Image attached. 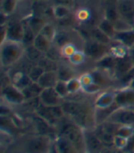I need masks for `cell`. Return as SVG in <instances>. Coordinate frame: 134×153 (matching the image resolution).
<instances>
[{"instance_id": "1", "label": "cell", "mask_w": 134, "mask_h": 153, "mask_svg": "<svg viewBox=\"0 0 134 153\" xmlns=\"http://www.w3.org/2000/svg\"><path fill=\"white\" fill-rule=\"evenodd\" d=\"M64 116L72 119L79 127L84 129H91L96 128L95 109L84 103L80 102H63L61 105Z\"/></svg>"}, {"instance_id": "33", "label": "cell", "mask_w": 134, "mask_h": 153, "mask_svg": "<svg viewBox=\"0 0 134 153\" xmlns=\"http://www.w3.org/2000/svg\"><path fill=\"white\" fill-rule=\"evenodd\" d=\"M87 56L86 54L85 53L84 51H81V50H77L72 56L68 59L69 62L71 63V65L73 66H79L83 64L86 60Z\"/></svg>"}, {"instance_id": "15", "label": "cell", "mask_w": 134, "mask_h": 153, "mask_svg": "<svg viewBox=\"0 0 134 153\" xmlns=\"http://www.w3.org/2000/svg\"><path fill=\"white\" fill-rule=\"evenodd\" d=\"M116 92L112 91H104L98 94L95 101H94V106L95 108H106L109 107L115 104Z\"/></svg>"}, {"instance_id": "19", "label": "cell", "mask_w": 134, "mask_h": 153, "mask_svg": "<svg viewBox=\"0 0 134 153\" xmlns=\"http://www.w3.org/2000/svg\"><path fill=\"white\" fill-rule=\"evenodd\" d=\"M95 62L98 69H101V70L105 72H111L113 74L117 64V58L113 56L112 54L109 53L108 55H106V56H104L103 58Z\"/></svg>"}, {"instance_id": "30", "label": "cell", "mask_w": 134, "mask_h": 153, "mask_svg": "<svg viewBox=\"0 0 134 153\" xmlns=\"http://www.w3.org/2000/svg\"><path fill=\"white\" fill-rule=\"evenodd\" d=\"M91 39L98 41V42H100L102 44L105 45H109L111 42V39L109 37L106 36L105 33H103L98 27H97L96 29H94L91 32Z\"/></svg>"}, {"instance_id": "39", "label": "cell", "mask_w": 134, "mask_h": 153, "mask_svg": "<svg viewBox=\"0 0 134 153\" xmlns=\"http://www.w3.org/2000/svg\"><path fill=\"white\" fill-rule=\"evenodd\" d=\"M120 137H123L127 140L130 138L134 135V128L130 125H124V126H119L117 131V134Z\"/></svg>"}, {"instance_id": "23", "label": "cell", "mask_w": 134, "mask_h": 153, "mask_svg": "<svg viewBox=\"0 0 134 153\" xmlns=\"http://www.w3.org/2000/svg\"><path fill=\"white\" fill-rule=\"evenodd\" d=\"M31 82L32 81L29 77L28 74H25L23 72L16 73L12 78V83L15 85L17 87H19L20 90H23L26 87H28Z\"/></svg>"}, {"instance_id": "43", "label": "cell", "mask_w": 134, "mask_h": 153, "mask_svg": "<svg viewBox=\"0 0 134 153\" xmlns=\"http://www.w3.org/2000/svg\"><path fill=\"white\" fill-rule=\"evenodd\" d=\"M101 86L98 85V83L96 82H93L89 85H86L85 87H83L82 91L84 93H86V94H89V95H94V94H98L100 91H101Z\"/></svg>"}, {"instance_id": "40", "label": "cell", "mask_w": 134, "mask_h": 153, "mask_svg": "<svg viewBox=\"0 0 134 153\" xmlns=\"http://www.w3.org/2000/svg\"><path fill=\"white\" fill-rule=\"evenodd\" d=\"M53 88H54V90L56 91V93L59 94L60 97H62V98H65L66 96L70 95L69 91H68V88H67V83H66V82L58 81L57 83L55 85V86L53 87Z\"/></svg>"}, {"instance_id": "37", "label": "cell", "mask_w": 134, "mask_h": 153, "mask_svg": "<svg viewBox=\"0 0 134 153\" xmlns=\"http://www.w3.org/2000/svg\"><path fill=\"white\" fill-rule=\"evenodd\" d=\"M77 50L78 49L76 48L74 43L71 42V41L70 42H66L65 44L60 47V52H61L62 57L66 58V59H69Z\"/></svg>"}, {"instance_id": "3", "label": "cell", "mask_w": 134, "mask_h": 153, "mask_svg": "<svg viewBox=\"0 0 134 153\" xmlns=\"http://www.w3.org/2000/svg\"><path fill=\"white\" fill-rule=\"evenodd\" d=\"M26 47L22 42L6 39L0 46V62L3 68H9L19 62L24 56Z\"/></svg>"}, {"instance_id": "16", "label": "cell", "mask_w": 134, "mask_h": 153, "mask_svg": "<svg viewBox=\"0 0 134 153\" xmlns=\"http://www.w3.org/2000/svg\"><path fill=\"white\" fill-rule=\"evenodd\" d=\"M133 67H134V64L131 62L130 58L129 57V55L123 58H118L117 59V64L115 67L113 75L117 79H119L122 76H124L126 74H128Z\"/></svg>"}, {"instance_id": "13", "label": "cell", "mask_w": 134, "mask_h": 153, "mask_svg": "<svg viewBox=\"0 0 134 153\" xmlns=\"http://www.w3.org/2000/svg\"><path fill=\"white\" fill-rule=\"evenodd\" d=\"M42 105L46 106H56L62 105V97L56 93L54 88H45L38 97Z\"/></svg>"}, {"instance_id": "12", "label": "cell", "mask_w": 134, "mask_h": 153, "mask_svg": "<svg viewBox=\"0 0 134 153\" xmlns=\"http://www.w3.org/2000/svg\"><path fill=\"white\" fill-rule=\"evenodd\" d=\"M23 34H24V24L22 22L11 21L6 24V39L22 42Z\"/></svg>"}, {"instance_id": "18", "label": "cell", "mask_w": 134, "mask_h": 153, "mask_svg": "<svg viewBox=\"0 0 134 153\" xmlns=\"http://www.w3.org/2000/svg\"><path fill=\"white\" fill-rule=\"evenodd\" d=\"M58 76L56 71H47L42 75L38 81V83L43 89L45 88H53L58 82Z\"/></svg>"}, {"instance_id": "5", "label": "cell", "mask_w": 134, "mask_h": 153, "mask_svg": "<svg viewBox=\"0 0 134 153\" xmlns=\"http://www.w3.org/2000/svg\"><path fill=\"white\" fill-rule=\"evenodd\" d=\"M36 114L53 128L58 126L59 122L65 117L61 105L46 106L41 103L36 108Z\"/></svg>"}, {"instance_id": "8", "label": "cell", "mask_w": 134, "mask_h": 153, "mask_svg": "<svg viewBox=\"0 0 134 153\" xmlns=\"http://www.w3.org/2000/svg\"><path fill=\"white\" fill-rule=\"evenodd\" d=\"M106 121L116 124L118 126H124V125L134 126V110L131 108L118 107Z\"/></svg>"}, {"instance_id": "21", "label": "cell", "mask_w": 134, "mask_h": 153, "mask_svg": "<svg viewBox=\"0 0 134 153\" xmlns=\"http://www.w3.org/2000/svg\"><path fill=\"white\" fill-rule=\"evenodd\" d=\"M54 144L59 153H78L74 145L63 137L57 136L54 140Z\"/></svg>"}, {"instance_id": "28", "label": "cell", "mask_w": 134, "mask_h": 153, "mask_svg": "<svg viewBox=\"0 0 134 153\" xmlns=\"http://www.w3.org/2000/svg\"><path fill=\"white\" fill-rule=\"evenodd\" d=\"M39 33H41L42 35H43L45 38H47L49 40H51V42H54V40L57 37V30L55 29V27L53 26L52 24L51 23H48L46 22L43 27H42L41 31H39Z\"/></svg>"}, {"instance_id": "34", "label": "cell", "mask_w": 134, "mask_h": 153, "mask_svg": "<svg viewBox=\"0 0 134 153\" xmlns=\"http://www.w3.org/2000/svg\"><path fill=\"white\" fill-rule=\"evenodd\" d=\"M17 7V0H2L1 10L3 16H9Z\"/></svg>"}, {"instance_id": "48", "label": "cell", "mask_w": 134, "mask_h": 153, "mask_svg": "<svg viewBox=\"0 0 134 153\" xmlns=\"http://www.w3.org/2000/svg\"><path fill=\"white\" fill-rule=\"evenodd\" d=\"M129 57L130 58V60H131V62H133V64H134V45L131 47V48H130L129 49Z\"/></svg>"}, {"instance_id": "50", "label": "cell", "mask_w": 134, "mask_h": 153, "mask_svg": "<svg viewBox=\"0 0 134 153\" xmlns=\"http://www.w3.org/2000/svg\"><path fill=\"white\" fill-rule=\"evenodd\" d=\"M100 153H115L112 149H109V147H105Z\"/></svg>"}, {"instance_id": "38", "label": "cell", "mask_w": 134, "mask_h": 153, "mask_svg": "<svg viewBox=\"0 0 134 153\" xmlns=\"http://www.w3.org/2000/svg\"><path fill=\"white\" fill-rule=\"evenodd\" d=\"M44 72H45L44 69L41 65H39L37 63L36 65H34L33 67L31 68V70L28 73V75L32 82H38V81L39 80V78L42 77V75L44 74Z\"/></svg>"}, {"instance_id": "14", "label": "cell", "mask_w": 134, "mask_h": 153, "mask_svg": "<svg viewBox=\"0 0 134 153\" xmlns=\"http://www.w3.org/2000/svg\"><path fill=\"white\" fill-rule=\"evenodd\" d=\"M113 40L128 49L131 48L134 45V27L116 31Z\"/></svg>"}, {"instance_id": "47", "label": "cell", "mask_w": 134, "mask_h": 153, "mask_svg": "<svg viewBox=\"0 0 134 153\" xmlns=\"http://www.w3.org/2000/svg\"><path fill=\"white\" fill-rule=\"evenodd\" d=\"M53 1H54V5H64V6H68L71 0H53ZM54 5H53V6H54Z\"/></svg>"}, {"instance_id": "29", "label": "cell", "mask_w": 134, "mask_h": 153, "mask_svg": "<svg viewBox=\"0 0 134 153\" xmlns=\"http://www.w3.org/2000/svg\"><path fill=\"white\" fill-rule=\"evenodd\" d=\"M36 33L31 29V27L27 25L24 24V34H23V39H22V43L23 45L27 48L33 45L34 39L36 37Z\"/></svg>"}, {"instance_id": "45", "label": "cell", "mask_w": 134, "mask_h": 153, "mask_svg": "<svg viewBox=\"0 0 134 153\" xmlns=\"http://www.w3.org/2000/svg\"><path fill=\"white\" fill-rule=\"evenodd\" d=\"M79 79H80V82L82 83V86L85 87L86 85H89L91 83L95 82H94V78H93V75L91 73H85L83 74H81L79 76Z\"/></svg>"}, {"instance_id": "24", "label": "cell", "mask_w": 134, "mask_h": 153, "mask_svg": "<svg viewBox=\"0 0 134 153\" xmlns=\"http://www.w3.org/2000/svg\"><path fill=\"white\" fill-rule=\"evenodd\" d=\"M42 90H43V88L39 85L38 82H32L28 87L23 89L22 92L24 94L26 100H32V99H35L37 97H39L41 93L42 92Z\"/></svg>"}, {"instance_id": "22", "label": "cell", "mask_w": 134, "mask_h": 153, "mask_svg": "<svg viewBox=\"0 0 134 153\" xmlns=\"http://www.w3.org/2000/svg\"><path fill=\"white\" fill-rule=\"evenodd\" d=\"M52 44H53V42H51V40H49L47 38H45L41 33H38L35 37V39H34L33 47L35 49H37L41 53L45 55L50 51Z\"/></svg>"}, {"instance_id": "17", "label": "cell", "mask_w": 134, "mask_h": 153, "mask_svg": "<svg viewBox=\"0 0 134 153\" xmlns=\"http://www.w3.org/2000/svg\"><path fill=\"white\" fill-rule=\"evenodd\" d=\"M118 106L114 104L113 105L106 108H95V121H96V127L98 125L106 122L109 119V117L112 115L115 110H117Z\"/></svg>"}, {"instance_id": "41", "label": "cell", "mask_w": 134, "mask_h": 153, "mask_svg": "<svg viewBox=\"0 0 134 153\" xmlns=\"http://www.w3.org/2000/svg\"><path fill=\"white\" fill-rule=\"evenodd\" d=\"M128 143V140L118 135H115L113 140V147L118 150H124Z\"/></svg>"}, {"instance_id": "10", "label": "cell", "mask_w": 134, "mask_h": 153, "mask_svg": "<svg viewBox=\"0 0 134 153\" xmlns=\"http://www.w3.org/2000/svg\"><path fill=\"white\" fill-rule=\"evenodd\" d=\"M86 153H100L105 148L95 130L84 129Z\"/></svg>"}, {"instance_id": "11", "label": "cell", "mask_w": 134, "mask_h": 153, "mask_svg": "<svg viewBox=\"0 0 134 153\" xmlns=\"http://www.w3.org/2000/svg\"><path fill=\"white\" fill-rule=\"evenodd\" d=\"M115 104L120 108L134 106V91L129 87H122L116 92Z\"/></svg>"}, {"instance_id": "6", "label": "cell", "mask_w": 134, "mask_h": 153, "mask_svg": "<svg viewBox=\"0 0 134 153\" xmlns=\"http://www.w3.org/2000/svg\"><path fill=\"white\" fill-rule=\"evenodd\" d=\"M83 51L88 58L94 60L95 62L100 60L106 55L110 53V48H109V45L102 44L92 39L86 42Z\"/></svg>"}, {"instance_id": "27", "label": "cell", "mask_w": 134, "mask_h": 153, "mask_svg": "<svg viewBox=\"0 0 134 153\" xmlns=\"http://www.w3.org/2000/svg\"><path fill=\"white\" fill-rule=\"evenodd\" d=\"M51 13L52 16L54 17L56 19L62 20L66 19L70 15L71 10L68 6L64 5H54L51 7Z\"/></svg>"}, {"instance_id": "9", "label": "cell", "mask_w": 134, "mask_h": 153, "mask_svg": "<svg viewBox=\"0 0 134 153\" xmlns=\"http://www.w3.org/2000/svg\"><path fill=\"white\" fill-rule=\"evenodd\" d=\"M116 7L119 18L134 27V0H118Z\"/></svg>"}, {"instance_id": "32", "label": "cell", "mask_w": 134, "mask_h": 153, "mask_svg": "<svg viewBox=\"0 0 134 153\" xmlns=\"http://www.w3.org/2000/svg\"><path fill=\"white\" fill-rule=\"evenodd\" d=\"M46 22H44V20L42 19H41L39 17H37V16H32L31 18H29L28 21H27V25H28L31 29L36 33H39L41 31L42 27H43V25L45 24Z\"/></svg>"}, {"instance_id": "46", "label": "cell", "mask_w": 134, "mask_h": 153, "mask_svg": "<svg viewBox=\"0 0 134 153\" xmlns=\"http://www.w3.org/2000/svg\"><path fill=\"white\" fill-rule=\"evenodd\" d=\"M124 151L126 153H131L132 151H134V135L128 140V143Z\"/></svg>"}, {"instance_id": "42", "label": "cell", "mask_w": 134, "mask_h": 153, "mask_svg": "<svg viewBox=\"0 0 134 153\" xmlns=\"http://www.w3.org/2000/svg\"><path fill=\"white\" fill-rule=\"evenodd\" d=\"M105 18L111 20L112 22H116L119 19V15L117 9V7H106L105 11Z\"/></svg>"}, {"instance_id": "36", "label": "cell", "mask_w": 134, "mask_h": 153, "mask_svg": "<svg viewBox=\"0 0 134 153\" xmlns=\"http://www.w3.org/2000/svg\"><path fill=\"white\" fill-rule=\"evenodd\" d=\"M116 42V41H115ZM117 44L115 46L110 47V54H112L113 56H115L117 59L118 58H123L128 56L129 54V49L124 47L123 45L119 44L118 42H116Z\"/></svg>"}, {"instance_id": "7", "label": "cell", "mask_w": 134, "mask_h": 153, "mask_svg": "<svg viewBox=\"0 0 134 153\" xmlns=\"http://www.w3.org/2000/svg\"><path fill=\"white\" fill-rule=\"evenodd\" d=\"M1 93H2L3 99L7 105H19L23 104L26 101L22 90H20L15 85H13L12 82L4 86L2 88Z\"/></svg>"}, {"instance_id": "4", "label": "cell", "mask_w": 134, "mask_h": 153, "mask_svg": "<svg viewBox=\"0 0 134 153\" xmlns=\"http://www.w3.org/2000/svg\"><path fill=\"white\" fill-rule=\"evenodd\" d=\"M53 140L45 135H33L22 143L19 153H48Z\"/></svg>"}, {"instance_id": "31", "label": "cell", "mask_w": 134, "mask_h": 153, "mask_svg": "<svg viewBox=\"0 0 134 153\" xmlns=\"http://www.w3.org/2000/svg\"><path fill=\"white\" fill-rule=\"evenodd\" d=\"M106 73V72L101 70V69H98V68L97 69V70H94L91 72L93 78H94V82H95L96 83H98V85H100L102 88L108 85V82H109Z\"/></svg>"}, {"instance_id": "35", "label": "cell", "mask_w": 134, "mask_h": 153, "mask_svg": "<svg viewBox=\"0 0 134 153\" xmlns=\"http://www.w3.org/2000/svg\"><path fill=\"white\" fill-rule=\"evenodd\" d=\"M66 83H67V88H68L70 94H75L78 92L82 91L83 89L82 83L80 82L79 77H74L68 82H66Z\"/></svg>"}, {"instance_id": "26", "label": "cell", "mask_w": 134, "mask_h": 153, "mask_svg": "<svg viewBox=\"0 0 134 153\" xmlns=\"http://www.w3.org/2000/svg\"><path fill=\"white\" fill-rule=\"evenodd\" d=\"M56 73H57V76H58L59 81L68 82L72 78L75 77L74 76V71L73 70V69L70 66L63 64V63L58 64Z\"/></svg>"}, {"instance_id": "20", "label": "cell", "mask_w": 134, "mask_h": 153, "mask_svg": "<svg viewBox=\"0 0 134 153\" xmlns=\"http://www.w3.org/2000/svg\"><path fill=\"white\" fill-rule=\"evenodd\" d=\"M95 132L98 135V137L100 138V140L102 141L103 145L105 147H110L113 146V140L115 135L109 130H106L102 125H98L95 128Z\"/></svg>"}, {"instance_id": "51", "label": "cell", "mask_w": 134, "mask_h": 153, "mask_svg": "<svg viewBox=\"0 0 134 153\" xmlns=\"http://www.w3.org/2000/svg\"><path fill=\"white\" fill-rule=\"evenodd\" d=\"M126 87H129V88H130V89H132L134 91V78L128 83V85Z\"/></svg>"}, {"instance_id": "25", "label": "cell", "mask_w": 134, "mask_h": 153, "mask_svg": "<svg viewBox=\"0 0 134 153\" xmlns=\"http://www.w3.org/2000/svg\"><path fill=\"white\" fill-rule=\"evenodd\" d=\"M98 27L103 32L105 33L108 37H109L111 39H113L114 36H115V33H116V27H115V23L112 22L111 20L108 19H102L98 25Z\"/></svg>"}, {"instance_id": "2", "label": "cell", "mask_w": 134, "mask_h": 153, "mask_svg": "<svg viewBox=\"0 0 134 153\" xmlns=\"http://www.w3.org/2000/svg\"><path fill=\"white\" fill-rule=\"evenodd\" d=\"M58 126L59 130L57 136L63 137L68 140L76 149L78 153H86L84 128L79 127L69 117H67L66 120L63 118L59 122Z\"/></svg>"}, {"instance_id": "44", "label": "cell", "mask_w": 134, "mask_h": 153, "mask_svg": "<svg viewBox=\"0 0 134 153\" xmlns=\"http://www.w3.org/2000/svg\"><path fill=\"white\" fill-rule=\"evenodd\" d=\"M90 12L86 8H81L75 13V17L80 22H86L90 19Z\"/></svg>"}, {"instance_id": "49", "label": "cell", "mask_w": 134, "mask_h": 153, "mask_svg": "<svg viewBox=\"0 0 134 153\" xmlns=\"http://www.w3.org/2000/svg\"><path fill=\"white\" fill-rule=\"evenodd\" d=\"M48 153H59V151L57 150V148H56V146L54 144V140H53V143H52V145H51V147Z\"/></svg>"}]
</instances>
